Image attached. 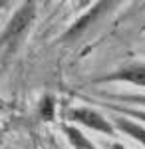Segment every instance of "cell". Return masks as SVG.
<instances>
[{"mask_svg":"<svg viewBox=\"0 0 145 149\" xmlns=\"http://www.w3.org/2000/svg\"><path fill=\"white\" fill-rule=\"evenodd\" d=\"M54 107H56L54 97H52V95H46L44 100H42V103H40L42 117H44V119H52V117H54Z\"/></svg>","mask_w":145,"mask_h":149,"instance_id":"obj_9","label":"cell"},{"mask_svg":"<svg viewBox=\"0 0 145 149\" xmlns=\"http://www.w3.org/2000/svg\"><path fill=\"white\" fill-rule=\"evenodd\" d=\"M112 119H113V127H115V129H119L121 133L129 135V137L135 139V141H139L145 147V125L143 123L133 121V119H129V117H123V115H113Z\"/></svg>","mask_w":145,"mask_h":149,"instance_id":"obj_5","label":"cell"},{"mask_svg":"<svg viewBox=\"0 0 145 149\" xmlns=\"http://www.w3.org/2000/svg\"><path fill=\"white\" fill-rule=\"evenodd\" d=\"M68 119L88 127L96 133H101V135H109V137L115 135V127H113L112 119H107L103 113H100L93 107H84V105L72 107V109H68Z\"/></svg>","mask_w":145,"mask_h":149,"instance_id":"obj_2","label":"cell"},{"mask_svg":"<svg viewBox=\"0 0 145 149\" xmlns=\"http://www.w3.org/2000/svg\"><path fill=\"white\" fill-rule=\"evenodd\" d=\"M105 107H109V109H113V111H117L119 115H123V117H129V119H141L145 123V111H141V109H135V107H127V105H115V103L107 102L103 103Z\"/></svg>","mask_w":145,"mask_h":149,"instance_id":"obj_7","label":"cell"},{"mask_svg":"<svg viewBox=\"0 0 145 149\" xmlns=\"http://www.w3.org/2000/svg\"><path fill=\"white\" fill-rule=\"evenodd\" d=\"M34 18H36V4L34 2H24L22 6L12 14L6 28L0 34V52L2 54L10 56L12 52L20 46V42L24 40V36L28 34L30 26L34 24Z\"/></svg>","mask_w":145,"mask_h":149,"instance_id":"obj_1","label":"cell"},{"mask_svg":"<svg viewBox=\"0 0 145 149\" xmlns=\"http://www.w3.org/2000/svg\"><path fill=\"white\" fill-rule=\"evenodd\" d=\"M2 137H4V131L0 129V143H2Z\"/></svg>","mask_w":145,"mask_h":149,"instance_id":"obj_11","label":"cell"},{"mask_svg":"<svg viewBox=\"0 0 145 149\" xmlns=\"http://www.w3.org/2000/svg\"><path fill=\"white\" fill-rule=\"evenodd\" d=\"M107 6H112V4H109V2H100V4H96L93 8H89L88 14H86L84 18H79L78 22L74 24V26H72L64 36H62V42H74V40H78L79 36L86 32V28H89V26L96 22L103 12H105Z\"/></svg>","mask_w":145,"mask_h":149,"instance_id":"obj_4","label":"cell"},{"mask_svg":"<svg viewBox=\"0 0 145 149\" xmlns=\"http://www.w3.org/2000/svg\"><path fill=\"white\" fill-rule=\"evenodd\" d=\"M112 149H127V147H123L121 143H112Z\"/></svg>","mask_w":145,"mask_h":149,"instance_id":"obj_10","label":"cell"},{"mask_svg":"<svg viewBox=\"0 0 145 149\" xmlns=\"http://www.w3.org/2000/svg\"><path fill=\"white\" fill-rule=\"evenodd\" d=\"M64 133H66L68 141L72 143V147H74V149H96V145H93V143H91V141L79 131L78 127L64 125Z\"/></svg>","mask_w":145,"mask_h":149,"instance_id":"obj_6","label":"cell"},{"mask_svg":"<svg viewBox=\"0 0 145 149\" xmlns=\"http://www.w3.org/2000/svg\"><path fill=\"white\" fill-rule=\"evenodd\" d=\"M105 97L112 103L113 102H125V103H139V105L145 107V95H139V93H133V95H107L105 93Z\"/></svg>","mask_w":145,"mask_h":149,"instance_id":"obj_8","label":"cell"},{"mask_svg":"<svg viewBox=\"0 0 145 149\" xmlns=\"http://www.w3.org/2000/svg\"><path fill=\"white\" fill-rule=\"evenodd\" d=\"M98 84H107V81H121V84H131L145 88V64H127L123 68L113 70L112 74H105L103 78H98Z\"/></svg>","mask_w":145,"mask_h":149,"instance_id":"obj_3","label":"cell"}]
</instances>
